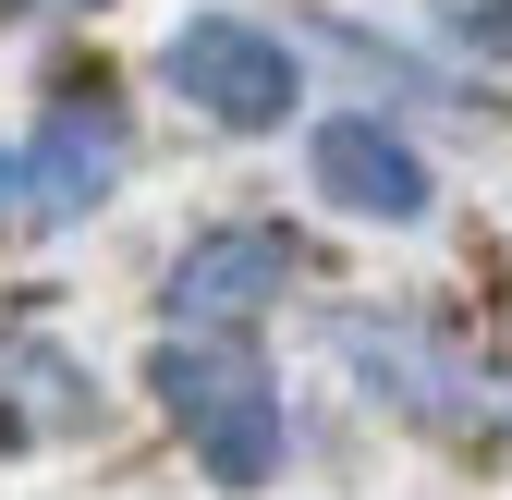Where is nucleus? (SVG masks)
<instances>
[{"mask_svg":"<svg viewBox=\"0 0 512 500\" xmlns=\"http://www.w3.org/2000/svg\"><path fill=\"white\" fill-rule=\"evenodd\" d=\"M147 391L171 403V427L196 440V464L220 488H269L281 476V391H269V354L232 342V330H183L147 354Z\"/></svg>","mask_w":512,"mask_h":500,"instance_id":"obj_1","label":"nucleus"},{"mask_svg":"<svg viewBox=\"0 0 512 500\" xmlns=\"http://www.w3.org/2000/svg\"><path fill=\"white\" fill-rule=\"evenodd\" d=\"M354 366H366V379L391 391L403 415H427V427H476L464 403H500V391H476V366L439 354L427 330H354Z\"/></svg>","mask_w":512,"mask_h":500,"instance_id":"obj_6","label":"nucleus"},{"mask_svg":"<svg viewBox=\"0 0 512 500\" xmlns=\"http://www.w3.org/2000/svg\"><path fill=\"white\" fill-rule=\"evenodd\" d=\"M464 37H488V49H512V0H464Z\"/></svg>","mask_w":512,"mask_h":500,"instance_id":"obj_7","label":"nucleus"},{"mask_svg":"<svg viewBox=\"0 0 512 500\" xmlns=\"http://www.w3.org/2000/svg\"><path fill=\"white\" fill-rule=\"evenodd\" d=\"M293 232L281 220H220V232H196V244H183V257H171V281H159V305H171V330H256V318H269V305L293 293Z\"/></svg>","mask_w":512,"mask_h":500,"instance_id":"obj_3","label":"nucleus"},{"mask_svg":"<svg viewBox=\"0 0 512 500\" xmlns=\"http://www.w3.org/2000/svg\"><path fill=\"white\" fill-rule=\"evenodd\" d=\"M159 86L183 110H208L220 135H281L305 110V74H293V37H269L256 13H183L159 37Z\"/></svg>","mask_w":512,"mask_h":500,"instance_id":"obj_2","label":"nucleus"},{"mask_svg":"<svg viewBox=\"0 0 512 500\" xmlns=\"http://www.w3.org/2000/svg\"><path fill=\"white\" fill-rule=\"evenodd\" d=\"M122 159H135V135H122V110H110V74L98 86H61L49 122H37V147L13 159V196H25L37 232H61V220H86L122 183Z\"/></svg>","mask_w":512,"mask_h":500,"instance_id":"obj_5","label":"nucleus"},{"mask_svg":"<svg viewBox=\"0 0 512 500\" xmlns=\"http://www.w3.org/2000/svg\"><path fill=\"white\" fill-rule=\"evenodd\" d=\"M0 196H13V159H0Z\"/></svg>","mask_w":512,"mask_h":500,"instance_id":"obj_8","label":"nucleus"},{"mask_svg":"<svg viewBox=\"0 0 512 500\" xmlns=\"http://www.w3.org/2000/svg\"><path fill=\"white\" fill-rule=\"evenodd\" d=\"M305 183H317V208L378 220V232H403V220L439 208V171H427L378 110H317V122H305Z\"/></svg>","mask_w":512,"mask_h":500,"instance_id":"obj_4","label":"nucleus"}]
</instances>
